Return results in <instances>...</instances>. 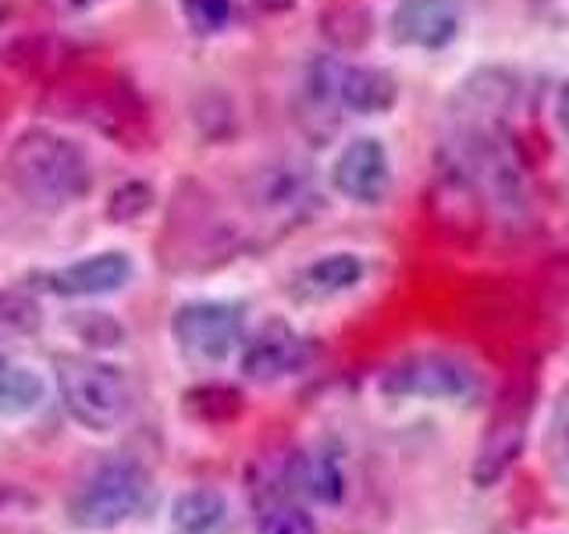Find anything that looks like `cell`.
Listing matches in <instances>:
<instances>
[{
	"mask_svg": "<svg viewBox=\"0 0 569 534\" xmlns=\"http://www.w3.org/2000/svg\"><path fill=\"white\" fill-rule=\"evenodd\" d=\"M381 396L391 403H470L480 388L473 364L456 353H409L381 370Z\"/></svg>",
	"mask_w": 569,
	"mask_h": 534,
	"instance_id": "cell-3",
	"label": "cell"
},
{
	"mask_svg": "<svg viewBox=\"0 0 569 534\" xmlns=\"http://www.w3.org/2000/svg\"><path fill=\"white\" fill-rule=\"evenodd\" d=\"M8 364H11V360H8V353H4V349H0V374H4V370H8Z\"/></svg>",
	"mask_w": 569,
	"mask_h": 534,
	"instance_id": "cell-23",
	"label": "cell"
},
{
	"mask_svg": "<svg viewBox=\"0 0 569 534\" xmlns=\"http://www.w3.org/2000/svg\"><path fill=\"white\" fill-rule=\"evenodd\" d=\"M533 399H538V388H533L530 378H520L495 403L485 435L477 442L473 463H470V481L477 488H495L498 481L509 474L512 463L520 459L530 421H533Z\"/></svg>",
	"mask_w": 569,
	"mask_h": 534,
	"instance_id": "cell-5",
	"label": "cell"
},
{
	"mask_svg": "<svg viewBox=\"0 0 569 534\" xmlns=\"http://www.w3.org/2000/svg\"><path fill=\"white\" fill-rule=\"evenodd\" d=\"M136 267L124 249H103V254H89L76 264L50 267V271L32 275L36 289L58 299H93L121 293L132 281Z\"/></svg>",
	"mask_w": 569,
	"mask_h": 534,
	"instance_id": "cell-7",
	"label": "cell"
},
{
	"mask_svg": "<svg viewBox=\"0 0 569 534\" xmlns=\"http://www.w3.org/2000/svg\"><path fill=\"white\" fill-rule=\"evenodd\" d=\"M459 0H399L391 11V40L417 50H441L459 36Z\"/></svg>",
	"mask_w": 569,
	"mask_h": 534,
	"instance_id": "cell-10",
	"label": "cell"
},
{
	"mask_svg": "<svg viewBox=\"0 0 569 534\" xmlns=\"http://www.w3.org/2000/svg\"><path fill=\"white\" fill-rule=\"evenodd\" d=\"M58 396L68 417L93 435H107L129 414V382L121 370L100 360H61L58 364Z\"/></svg>",
	"mask_w": 569,
	"mask_h": 534,
	"instance_id": "cell-4",
	"label": "cell"
},
{
	"mask_svg": "<svg viewBox=\"0 0 569 534\" xmlns=\"http://www.w3.org/2000/svg\"><path fill=\"white\" fill-rule=\"evenodd\" d=\"M313 360L310 338H302L289 325H263L239 353V370L253 385H274L299 374Z\"/></svg>",
	"mask_w": 569,
	"mask_h": 534,
	"instance_id": "cell-8",
	"label": "cell"
},
{
	"mask_svg": "<svg viewBox=\"0 0 569 534\" xmlns=\"http://www.w3.org/2000/svg\"><path fill=\"white\" fill-rule=\"evenodd\" d=\"M289 481L296 485V492L313 506H338L346 498V463L338 456V449H331L328 442L310 445L302 449L292 467H289Z\"/></svg>",
	"mask_w": 569,
	"mask_h": 534,
	"instance_id": "cell-11",
	"label": "cell"
},
{
	"mask_svg": "<svg viewBox=\"0 0 569 534\" xmlns=\"http://www.w3.org/2000/svg\"><path fill=\"white\" fill-rule=\"evenodd\" d=\"M47 399V382L40 370H32L26 364H8V370L0 374V417H29L43 406Z\"/></svg>",
	"mask_w": 569,
	"mask_h": 534,
	"instance_id": "cell-16",
	"label": "cell"
},
{
	"mask_svg": "<svg viewBox=\"0 0 569 534\" xmlns=\"http://www.w3.org/2000/svg\"><path fill=\"white\" fill-rule=\"evenodd\" d=\"M178 4H182L186 22L203 36L221 32L231 22V0H178Z\"/></svg>",
	"mask_w": 569,
	"mask_h": 534,
	"instance_id": "cell-19",
	"label": "cell"
},
{
	"mask_svg": "<svg viewBox=\"0 0 569 534\" xmlns=\"http://www.w3.org/2000/svg\"><path fill=\"white\" fill-rule=\"evenodd\" d=\"M367 275V264L363 257L356 254H325L310 260L302 271H296L292 278V299L299 303H328L342 293H352L356 285L363 281Z\"/></svg>",
	"mask_w": 569,
	"mask_h": 534,
	"instance_id": "cell-12",
	"label": "cell"
},
{
	"mask_svg": "<svg viewBox=\"0 0 569 534\" xmlns=\"http://www.w3.org/2000/svg\"><path fill=\"white\" fill-rule=\"evenodd\" d=\"M331 186L352 204L373 207L381 204L391 189V160L381 139L360 136L342 147L331 165Z\"/></svg>",
	"mask_w": 569,
	"mask_h": 534,
	"instance_id": "cell-9",
	"label": "cell"
},
{
	"mask_svg": "<svg viewBox=\"0 0 569 534\" xmlns=\"http://www.w3.org/2000/svg\"><path fill=\"white\" fill-rule=\"evenodd\" d=\"M246 307L231 299H192L171 314V338L186 356L218 364L242 346Z\"/></svg>",
	"mask_w": 569,
	"mask_h": 534,
	"instance_id": "cell-6",
	"label": "cell"
},
{
	"mask_svg": "<svg viewBox=\"0 0 569 534\" xmlns=\"http://www.w3.org/2000/svg\"><path fill=\"white\" fill-rule=\"evenodd\" d=\"M399 97L396 79L388 76L385 68H338V82H335V100L349 107L356 115H385Z\"/></svg>",
	"mask_w": 569,
	"mask_h": 534,
	"instance_id": "cell-13",
	"label": "cell"
},
{
	"mask_svg": "<svg viewBox=\"0 0 569 534\" xmlns=\"http://www.w3.org/2000/svg\"><path fill=\"white\" fill-rule=\"evenodd\" d=\"M228 521V495L218 488H189L174 495L171 527L174 534H213Z\"/></svg>",
	"mask_w": 569,
	"mask_h": 534,
	"instance_id": "cell-14",
	"label": "cell"
},
{
	"mask_svg": "<svg viewBox=\"0 0 569 534\" xmlns=\"http://www.w3.org/2000/svg\"><path fill=\"white\" fill-rule=\"evenodd\" d=\"M150 477L136 459H107L93 467L68 503V521L79 531H114L147 506Z\"/></svg>",
	"mask_w": 569,
	"mask_h": 534,
	"instance_id": "cell-2",
	"label": "cell"
},
{
	"mask_svg": "<svg viewBox=\"0 0 569 534\" xmlns=\"http://www.w3.org/2000/svg\"><path fill=\"white\" fill-rule=\"evenodd\" d=\"M292 4H296V0H257V8L260 11H271V14L274 11H289Z\"/></svg>",
	"mask_w": 569,
	"mask_h": 534,
	"instance_id": "cell-22",
	"label": "cell"
},
{
	"mask_svg": "<svg viewBox=\"0 0 569 534\" xmlns=\"http://www.w3.org/2000/svg\"><path fill=\"white\" fill-rule=\"evenodd\" d=\"M541 463L551 477V485L569 495V382L551 399L545 432H541Z\"/></svg>",
	"mask_w": 569,
	"mask_h": 534,
	"instance_id": "cell-15",
	"label": "cell"
},
{
	"mask_svg": "<svg viewBox=\"0 0 569 534\" xmlns=\"http://www.w3.org/2000/svg\"><path fill=\"white\" fill-rule=\"evenodd\" d=\"M100 4H107V0H53V8L64 11V14H86V11H93Z\"/></svg>",
	"mask_w": 569,
	"mask_h": 534,
	"instance_id": "cell-20",
	"label": "cell"
},
{
	"mask_svg": "<svg viewBox=\"0 0 569 534\" xmlns=\"http://www.w3.org/2000/svg\"><path fill=\"white\" fill-rule=\"evenodd\" d=\"M153 207V189L147 182H124L107 200V218L111 221H139Z\"/></svg>",
	"mask_w": 569,
	"mask_h": 534,
	"instance_id": "cell-18",
	"label": "cell"
},
{
	"mask_svg": "<svg viewBox=\"0 0 569 534\" xmlns=\"http://www.w3.org/2000/svg\"><path fill=\"white\" fill-rule=\"evenodd\" d=\"M257 534H320V531L307 506L274 503L257 516Z\"/></svg>",
	"mask_w": 569,
	"mask_h": 534,
	"instance_id": "cell-17",
	"label": "cell"
},
{
	"mask_svg": "<svg viewBox=\"0 0 569 534\" xmlns=\"http://www.w3.org/2000/svg\"><path fill=\"white\" fill-rule=\"evenodd\" d=\"M8 178L40 210L79 204L93 189V168L82 147L53 129H26L14 136L8 150Z\"/></svg>",
	"mask_w": 569,
	"mask_h": 534,
	"instance_id": "cell-1",
	"label": "cell"
},
{
	"mask_svg": "<svg viewBox=\"0 0 569 534\" xmlns=\"http://www.w3.org/2000/svg\"><path fill=\"white\" fill-rule=\"evenodd\" d=\"M556 115H559V125H562V132L569 136V82L559 89V100H556Z\"/></svg>",
	"mask_w": 569,
	"mask_h": 534,
	"instance_id": "cell-21",
	"label": "cell"
}]
</instances>
